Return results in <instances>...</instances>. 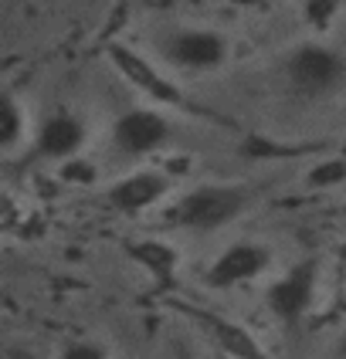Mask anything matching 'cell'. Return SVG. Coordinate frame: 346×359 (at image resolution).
I'll list each match as a JSON object with an SVG mask.
<instances>
[{
	"mask_svg": "<svg viewBox=\"0 0 346 359\" xmlns=\"http://www.w3.org/2000/svg\"><path fill=\"white\" fill-rule=\"evenodd\" d=\"M340 258H343V261H346V241H343V248H340Z\"/></svg>",
	"mask_w": 346,
	"mask_h": 359,
	"instance_id": "ac0fdd59",
	"label": "cell"
},
{
	"mask_svg": "<svg viewBox=\"0 0 346 359\" xmlns=\"http://www.w3.org/2000/svg\"><path fill=\"white\" fill-rule=\"evenodd\" d=\"M282 75L288 92L299 99H333L346 88V55L329 44H302L285 58Z\"/></svg>",
	"mask_w": 346,
	"mask_h": 359,
	"instance_id": "6da1fadb",
	"label": "cell"
},
{
	"mask_svg": "<svg viewBox=\"0 0 346 359\" xmlns=\"http://www.w3.org/2000/svg\"><path fill=\"white\" fill-rule=\"evenodd\" d=\"M85 136H88L85 119L75 116V112H68V109H58V112H51L38 126L34 146H38V153L44 160H72V156H79V149L85 146Z\"/></svg>",
	"mask_w": 346,
	"mask_h": 359,
	"instance_id": "52a82bcc",
	"label": "cell"
},
{
	"mask_svg": "<svg viewBox=\"0 0 346 359\" xmlns=\"http://www.w3.org/2000/svg\"><path fill=\"white\" fill-rule=\"evenodd\" d=\"M309 187L312 190H326V187H340L346 180V160H323L309 170Z\"/></svg>",
	"mask_w": 346,
	"mask_h": 359,
	"instance_id": "4fadbf2b",
	"label": "cell"
},
{
	"mask_svg": "<svg viewBox=\"0 0 346 359\" xmlns=\"http://www.w3.org/2000/svg\"><path fill=\"white\" fill-rule=\"evenodd\" d=\"M173 140V122L157 109H126L112 122V146L122 156H149Z\"/></svg>",
	"mask_w": 346,
	"mask_h": 359,
	"instance_id": "277c9868",
	"label": "cell"
},
{
	"mask_svg": "<svg viewBox=\"0 0 346 359\" xmlns=\"http://www.w3.org/2000/svg\"><path fill=\"white\" fill-rule=\"evenodd\" d=\"M197 319L214 332V339H218V346H221L224 353L231 359H265V353L258 349V342L251 339L244 329H238V325H231V322H221L214 319V316H207V312H194Z\"/></svg>",
	"mask_w": 346,
	"mask_h": 359,
	"instance_id": "30bf717a",
	"label": "cell"
},
{
	"mask_svg": "<svg viewBox=\"0 0 346 359\" xmlns=\"http://www.w3.org/2000/svg\"><path fill=\"white\" fill-rule=\"evenodd\" d=\"M272 248H265L258 241H238L231 248H224L218 258L211 261V268L204 271V281L207 288H234V285H244V281H255L258 275H265L272 268Z\"/></svg>",
	"mask_w": 346,
	"mask_h": 359,
	"instance_id": "5b68a950",
	"label": "cell"
},
{
	"mask_svg": "<svg viewBox=\"0 0 346 359\" xmlns=\"http://www.w3.org/2000/svg\"><path fill=\"white\" fill-rule=\"evenodd\" d=\"M170 194V177L160 170H136L129 177H122L112 190H109V203L119 210L136 217L142 210H149L153 203H160Z\"/></svg>",
	"mask_w": 346,
	"mask_h": 359,
	"instance_id": "ba28073f",
	"label": "cell"
},
{
	"mask_svg": "<svg viewBox=\"0 0 346 359\" xmlns=\"http://www.w3.org/2000/svg\"><path fill=\"white\" fill-rule=\"evenodd\" d=\"M316 275H319V268H316V261H302V264H295V268H288L279 281H272L268 285V292H265V305H268V312L275 316L279 322H299L309 312V305H312V295H316Z\"/></svg>",
	"mask_w": 346,
	"mask_h": 359,
	"instance_id": "8992f818",
	"label": "cell"
},
{
	"mask_svg": "<svg viewBox=\"0 0 346 359\" xmlns=\"http://www.w3.org/2000/svg\"><path fill=\"white\" fill-rule=\"evenodd\" d=\"M227 4H234V7H258L265 0H227Z\"/></svg>",
	"mask_w": 346,
	"mask_h": 359,
	"instance_id": "e0dca14e",
	"label": "cell"
},
{
	"mask_svg": "<svg viewBox=\"0 0 346 359\" xmlns=\"http://www.w3.org/2000/svg\"><path fill=\"white\" fill-rule=\"evenodd\" d=\"M248 190L234 187V183H207L190 190L180 203L173 207V224L194 234H207V231H221L231 220H238L248 210Z\"/></svg>",
	"mask_w": 346,
	"mask_h": 359,
	"instance_id": "7a4b0ae2",
	"label": "cell"
},
{
	"mask_svg": "<svg viewBox=\"0 0 346 359\" xmlns=\"http://www.w3.org/2000/svg\"><path fill=\"white\" fill-rule=\"evenodd\" d=\"M309 18L316 20V24H323L329 18V0H316V4H309Z\"/></svg>",
	"mask_w": 346,
	"mask_h": 359,
	"instance_id": "2e32d148",
	"label": "cell"
},
{
	"mask_svg": "<svg viewBox=\"0 0 346 359\" xmlns=\"http://www.w3.org/2000/svg\"><path fill=\"white\" fill-rule=\"evenodd\" d=\"M133 255L157 281H170L177 271V251L166 241H140L133 244Z\"/></svg>",
	"mask_w": 346,
	"mask_h": 359,
	"instance_id": "8fae6325",
	"label": "cell"
},
{
	"mask_svg": "<svg viewBox=\"0 0 346 359\" xmlns=\"http://www.w3.org/2000/svg\"><path fill=\"white\" fill-rule=\"evenodd\" d=\"M227 55H231L227 38L211 27H177L163 38V58L187 75L218 72L227 65Z\"/></svg>",
	"mask_w": 346,
	"mask_h": 359,
	"instance_id": "3957f363",
	"label": "cell"
},
{
	"mask_svg": "<svg viewBox=\"0 0 346 359\" xmlns=\"http://www.w3.org/2000/svg\"><path fill=\"white\" fill-rule=\"evenodd\" d=\"M61 180L65 183H75V187H88V183H95L99 180V170H95V163L85 160V156H72V160H61Z\"/></svg>",
	"mask_w": 346,
	"mask_h": 359,
	"instance_id": "5bb4252c",
	"label": "cell"
},
{
	"mask_svg": "<svg viewBox=\"0 0 346 359\" xmlns=\"http://www.w3.org/2000/svg\"><path fill=\"white\" fill-rule=\"evenodd\" d=\"M112 61H116V68H119L122 75L133 81L136 88H142L146 95H153V99H160V102H170V105L180 102V92L163 79V72H157V68H153L149 61H142L140 55H133V51H126V48H116V51H112Z\"/></svg>",
	"mask_w": 346,
	"mask_h": 359,
	"instance_id": "9c48e42d",
	"label": "cell"
},
{
	"mask_svg": "<svg viewBox=\"0 0 346 359\" xmlns=\"http://www.w3.org/2000/svg\"><path fill=\"white\" fill-rule=\"evenodd\" d=\"M58 359H109V353L99 342H68Z\"/></svg>",
	"mask_w": 346,
	"mask_h": 359,
	"instance_id": "9a60e30c",
	"label": "cell"
},
{
	"mask_svg": "<svg viewBox=\"0 0 346 359\" xmlns=\"http://www.w3.org/2000/svg\"><path fill=\"white\" fill-rule=\"evenodd\" d=\"M27 136V109L18 102V95H7L0 109V146L7 153H14Z\"/></svg>",
	"mask_w": 346,
	"mask_h": 359,
	"instance_id": "7c38bea8",
	"label": "cell"
}]
</instances>
